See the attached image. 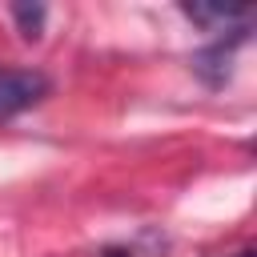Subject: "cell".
Here are the masks:
<instances>
[{
    "instance_id": "cell-3",
    "label": "cell",
    "mask_w": 257,
    "mask_h": 257,
    "mask_svg": "<svg viewBox=\"0 0 257 257\" xmlns=\"http://www.w3.org/2000/svg\"><path fill=\"white\" fill-rule=\"evenodd\" d=\"M8 16L20 24V36H24V40H36V36H40V28H44L48 8H44V4H12V8H8Z\"/></svg>"
},
{
    "instance_id": "cell-4",
    "label": "cell",
    "mask_w": 257,
    "mask_h": 257,
    "mask_svg": "<svg viewBox=\"0 0 257 257\" xmlns=\"http://www.w3.org/2000/svg\"><path fill=\"white\" fill-rule=\"evenodd\" d=\"M104 257H133V253H124V249H108Z\"/></svg>"
},
{
    "instance_id": "cell-1",
    "label": "cell",
    "mask_w": 257,
    "mask_h": 257,
    "mask_svg": "<svg viewBox=\"0 0 257 257\" xmlns=\"http://www.w3.org/2000/svg\"><path fill=\"white\" fill-rule=\"evenodd\" d=\"M48 92V80L40 72H28V68H0V120L36 104L40 96Z\"/></svg>"
},
{
    "instance_id": "cell-2",
    "label": "cell",
    "mask_w": 257,
    "mask_h": 257,
    "mask_svg": "<svg viewBox=\"0 0 257 257\" xmlns=\"http://www.w3.org/2000/svg\"><path fill=\"white\" fill-rule=\"evenodd\" d=\"M181 12L205 32H245L253 20L249 4H181Z\"/></svg>"
},
{
    "instance_id": "cell-5",
    "label": "cell",
    "mask_w": 257,
    "mask_h": 257,
    "mask_svg": "<svg viewBox=\"0 0 257 257\" xmlns=\"http://www.w3.org/2000/svg\"><path fill=\"white\" fill-rule=\"evenodd\" d=\"M233 257H253V249H241V253H233Z\"/></svg>"
}]
</instances>
